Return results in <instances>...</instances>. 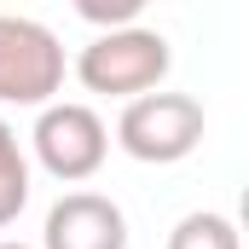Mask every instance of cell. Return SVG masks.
<instances>
[{"instance_id": "obj_1", "label": "cell", "mask_w": 249, "mask_h": 249, "mask_svg": "<svg viewBox=\"0 0 249 249\" xmlns=\"http://www.w3.org/2000/svg\"><path fill=\"white\" fill-rule=\"evenodd\" d=\"M174 70L168 53V35L162 29H145V23H127L110 35H93L75 58V81L87 93H105V99H145L162 87V75Z\"/></svg>"}, {"instance_id": "obj_2", "label": "cell", "mask_w": 249, "mask_h": 249, "mask_svg": "<svg viewBox=\"0 0 249 249\" xmlns=\"http://www.w3.org/2000/svg\"><path fill=\"white\" fill-rule=\"evenodd\" d=\"M203 105L191 93H145V99H127L122 116H116V145H122L133 162H186L191 151L203 145Z\"/></svg>"}, {"instance_id": "obj_3", "label": "cell", "mask_w": 249, "mask_h": 249, "mask_svg": "<svg viewBox=\"0 0 249 249\" xmlns=\"http://www.w3.org/2000/svg\"><path fill=\"white\" fill-rule=\"evenodd\" d=\"M64 87V47L58 35L35 18L0 12V105L47 110Z\"/></svg>"}, {"instance_id": "obj_4", "label": "cell", "mask_w": 249, "mask_h": 249, "mask_svg": "<svg viewBox=\"0 0 249 249\" xmlns=\"http://www.w3.org/2000/svg\"><path fill=\"white\" fill-rule=\"evenodd\" d=\"M29 145H35V162H41L53 180L81 186V180H93V174L105 168V157H110V127L99 122L93 105L64 99V105H47V110L35 116Z\"/></svg>"}, {"instance_id": "obj_5", "label": "cell", "mask_w": 249, "mask_h": 249, "mask_svg": "<svg viewBox=\"0 0 249 249\" xmlns=\"http://www.w3.org/2000/svg\"><path fill=\"white\" fill-rule=\"evenodd\" d=\"M41 249H127V214L105 191H64L47 209Z\"/></svg>"}, {"instance_id": "obj_6", "label": "cell", "mask_w": 249, "mask_h": 249, "mask_svg": "<svg viewBox=\"0 0 249 249\" xmlns=\"http://www.w3.org/2000/svg\"><path fill=\"white\" fill-rule=\"evenodd\" d=\"M29 209V157L18 145V127L0 116V226H12Z\"/></svg>"}, {"instance_id": "obj_7", "label": "cell", "mask_w": 249, "mask_h": 249, "mask_svg": "<svg viewBox=\"0 0 249 249\" xmlns=\"http://www.w3.org/2000/svg\"><path fill=\"white\" fill-rule=\"evenodd\" d=\"M168 249H244V244H238V226H232V214L197 209V214H186V220L168 232Z\"/></svg>"}, {"instance_id": "obj_8", "label": "cell", "mask_w": 249, "mask_h": 249, "mask_svg": "<svg viewBox=\"0 0 249 249\" xmlns=\"http://www.w3.org/2000/svg\"><path fill=\"white\" fill-rule=\"evenodd\" d=\"M75 12H81L87 23H99V35H110V29H127V23H139L145 0H81Z\"/></svg>"}, {"instance_id": "obj_9", "label": "cell", "mask_w": 249, "mask_h": 249, "mask_svg": "<svg viewBox=\"0 0 249 249\" xmlns=\"http://www.w3.org/2000/svg\"><path fill=\"white\" fill-rule=\"evenodd\" d=\"M0 249H29V244H12V238H0Z\"/></svg>"}]
</instances>
